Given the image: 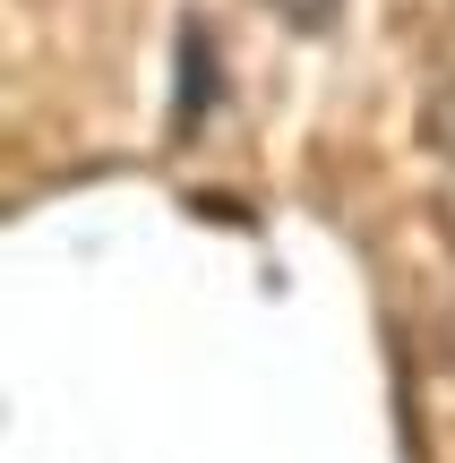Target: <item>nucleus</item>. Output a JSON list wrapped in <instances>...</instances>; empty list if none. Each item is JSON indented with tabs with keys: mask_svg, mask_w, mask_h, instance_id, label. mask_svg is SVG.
<instances>
[{
	"mask_svg": "<svg viewBox=\"0 0 455 463\" xmlns=\"http://www.w3.org/2000/svg\"><path fill=\"white\" fill-rule=\"evenodd\" d=\"M439 137H447V155H455V103H447V120H439Z\"/></svg>",
	"mask_w": 455,
	"mask_h": 463,
	"instance_id": "2",
	"label": "nucleus"
},
{
	"mask_svg": "<svg viewBox=\"0 0 455 463\" xmlns=\"http://www.w3.org/2000/svg\"><path fill=\"white\" fill-rule=\"evenodd\" d=\"M275 9H284V17H292V26H318V17H327V9H336V0H275Z\"/></svg>",
	"mask_w": 455,
	"mask_h": 463,
	"instance_id": "1",
	"label": "nucleus"
}]
</instances>
